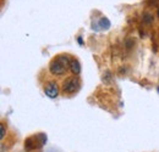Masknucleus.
<instances>
[{
	"instance_id": "obj_1",
	"label": "nucleus",
	"mask_w": 159,
	"mask_h": 152,
	"mask_svg": "<svg viewBox=\"0 0 159 152\" xmlns=\"http://www.w3.org/2000/svg\"><path fill=\"white\" fill-rule=\"evenodd\" d=\"M70 63H71V61H70L69 56L65 54H61L50 61L49 71L54 76H62L67 72V70H70Z\"/></svg>"
},
{
	"instance_id": "obj_2",
	"label": "nucleus",
	"mask_w": 159,
	"mask_h": 152,
	"mask_svg": "<svg viewBox=\"0 0 159 152\" xmlns=\"http://www.w3.org/2000/svg\"><path fill=\"white\" fill-rule=\"evenodd\" d=\"M80 85H81V82H80L79 77L77 76H72L66 78L64 82H62V85H61V89L65 94H74L76 93L80 89Z\"/></svg>"
},
{
	"instance_id": "obj_3",
	"label": "nucleus",
	"mask_w": 159,
	"mask_h": 152,
	"mask_svg": "<svg viewBox=\"0 0 159 152\" xmlns=\"http://www.w3.org/2000/svg\"><path fill=\"white\" fill-rule=\"evenodd\" d=\"M44 93L45 95L50 99H55L57 96L59 95V88H58V84L55 82H48L45 85H44Z\"/></svg>"
},
{
	"instance_id": "obj_4",
	"label": "nucleus",
	"mask_w": 159,
	"mask_h": 152,
	"mask_svg": "<svg viewBox=\"0 0 159 152\" xmlns=\"http://www.w3.org/2000/svg\"><path fill=\"white\" fill-rule=\"evenodd\" d=\"M70 71L72 72L74 76H79L80 73H81V65H80V62L76 60V58L71 60V63H70Z\"/></svg>"
},
{
	"instance_id": "obj_5",
	"label": "nucleus",
	"mask_w": 159,
	"mask_h": 152,
	"mask_svg": "<svg viewBox=\"0 0 159 152\" xmlns=\"http://www.w3.org/2000/svg\"><path fill=\"white\" fill-rule=\"evenodd\" d=\"M98 27H100V29H109L110 27V21L107 17H102L98 22Z\"/></svg>"
},
{
	"instance_id": "obj_6",
	"label": "nucleus",
	"mask_w": 159,
	"mask_h": 152,
	"mask_svg": "<svg viewBox=\"0 0 159 152\" xmlns=\"http://www.w3.org/2000/svg\"><path fill=\"white\" fill-rule=\"evenodd\" d=\"M143 21H144V22H147V23H149V22H152V21H153V17H152V15H151V14H144V15H143Z\"/></svg>"
},
{
	"instance_id": "obj_7",
	"label": "nucleus",
	"mask_w": 159,
	"mask_h": 152,
	"mask_svg": "<svg viewBox=\"0 0 159 152\" xmlns=\"http://www.w3.org/2000/svg\"><path fill=\"white\" fill-rule=\"evenodd\" d=\"M0 132H1L0 137H1V139H4V136H5V127H4V124H2V123L0 124Z\"/></svg>"
},
{
	"instance_id": "obj_8",
	"label": "nucleus",
	"mask_w": 159,
	"mask_h": 152,
	"mask_svg": "<svg viewBox=\"0 0 159 152\" xmlns=\"http://www.w3.org/2000/svg\"><path fill=\"white\" fill-rule=\"evenodd\" d=\"M77 41H79L80 45H82V44H83V40H82V38H81V37H79V38H77Z\"/></svg>"
},
{
	"instance_id": "obj_9",
	"label": "nucleus",
	"mask_w": 159,
	"mask_h": 152,
	"mask_svg": "<svg viewBox=\"0 0 159 152\" xmlns=\"http://www.w3.org/2000/svg\"><path fill=\"white\" fill-rule=\"evenodd\" d=\"M157 16H158V19H159V9H158V11H157Z\"/></svg>"
},
{
	"instance_id": "obj_10",
	"label": "nucleus",
	"mask_w": 159,
	"mask_h": 152,
	"mask_svg": "<svg viewBox=\"0 0 159 152\" xmlns=\"http://www.w3.org/2000/svg\"><path fill=\"white\" fill-rule=\"evenodd\" d=\"M158 91H159V88H158Z\"/></svg>"
}]
</instances>
